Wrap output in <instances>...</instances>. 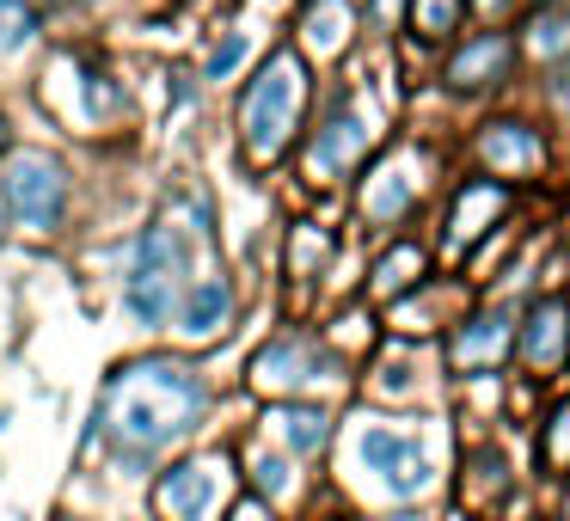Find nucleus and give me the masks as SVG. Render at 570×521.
<instances>
[{"instance_id":"1","label":"nucleus","mask_w":570,"mask_h":521,"mask_svg":"<svg viewBox=\"0 0 570 521\" xmlns=\"http://www.w3.org/2000/svg\"><path fill=\"white\" fill-rule=\"evenodd\" d=\"M203 405H209L203 374L173 356H154V362H136V368H117V381L92 423H111L117 448L129 460H141V454H160L166 442H178L203 417Z\"/></svg>"},{"instance_id":"2","label":"nucleus","mask_w":570,"mask_h":521,"mask_svg":"<svg viewBox=\"0 0 570 521\" xmlns=\"http://www.w3.org/2000/svg\"><path fill=\"white\" fill-rule=\"evenodd\" d=\"M307 111V62L295 50H276L271 62L252 75L246 105H239V148L252 166H276L288 154Z\"/></svg>"},{"instance_id":"3","label":"nucleus","mask_w":570,"mask_h":521,"mask_svg":"<svg viewBox=\"0 0 570 521\" xmlns=\"http://www.w3.org/2000/svg\"><path fill=\"white\" fill-rule=\"evenodd\" d=\"M185 295V239L178 227H148L136 252V276H129V313L141 325H166Z\"/></svg>"},{"instance_id":"4","label":"nucleus","mask_w":570,"mask_h":521,"mask_svg":"<svg viewBox=\"0 0 570 521\" xmlns=\"http://www.w3.org/2000/svg\"><path fill=\"white\" fill-rule=\"evenodd\" d=\"M0 197L31 234H56L62 227V209H68V178L50 154H13L7 173H0Z\"/></svg>"},{"instance_id":"5","label":"nucleus","mask_w":570,"mask_h":521,"mask_svg":"<svg viewBox=\"0 0 570 521\" xmlns=\"http://www.w3.org/2000/svg\"><path fill=\"white\" fill-rule=\"evenodd\" d=\"M356 454H362V466L374 472V484H381L386 497H399V503H411V497L430 491V460H423L417 435L368 423V430L356 435Z\"/></svg>"},{"instance_id":"6","label":"nucleus","mask_w":570,"mask_h":521,"mask_svg":"<svg viewBox=\"0 0 570 521\" xmlns=\"http://www.w3.org/2000/svg\"><path fill=\"white\" fill-rule=\"evenodd\" d=\"M515 337H521L515 313H503V307L472 313V320H460L454 337H448V368L454 374H497L515 356Z\"/></svg>"},{"instance_id":"7","label":"nucleus","mask_w":570,"mask_h":521,"mask_svg":"<svg viewBox=\"0 0 570 521\" xmlns=\"http://www.w3.org/2000/svg\"><path fill=\"white\" fill-rule=\"evenodd\" d=\"M325 374H332V356H325L320 344H307V337H276V344L258 350V362H252V386L258 393H307V386H320Z\"/></svg>"},{"instance_id":"8","label":"nucleus","mask_w":570,"mask_h":521,"mask_svg":"<svg viewBox=\"0 0 570 521\" xmlns=\"http://www.w3.org/2000/svg\"><path fill=\"white\" fill-rule=\"evenodd\" d=\"M222 484H227V460L209 454V460H178L173 472L160 479V515L166 521H209L215 503H222Z\"/></svg>"},{"instance_id":"9","label":"nucleus","mask_w":570,"mask_h":521,"mask_svg":"<svg viewBox=\"0 0 570 521\" xmlns=\"http://www.w3.org/2000/svg\"><path fill=\"white\" fill-rule=\"evenodd\" d=\"M417 190H423V160L411 148H399L362 178V215H368V222H399V215L417 203Z\"/></svg>"},{"instance_id":"10","label":"nucleus","mask_w":570,"mask_h":521,"mask_svg":"<svg viewBox=\"0 0 570 521\" xmlns=\"http://www.w3.org/2000/svg\"><path fill=\"white\" fill-rule=\"evenodd\" d=\"M368 141H374V129L362 124L356 111H344L337 105L332 117H325L320 129H313V148H307V173H313V185H325V178H337V173H350V166L368 154Z\"/></svg>"},{"instance_id":"11","label":"nucleus","mask_w":570,"mask_h":521,"mask_svg":"<svg viewBox=\"0 0 570 521\" xmlns=\"http://www.w3.org/2000/svg\"><path fill=\"white\" fill-rule=\"evenodd\" d=\"M515 350H521V362H528L533 374L564 368V362H570V307H564V301H552V295L533 301L528 320H521Z\"/></svg>"},{"instance_id":"12","label":"nucleus","mask_w":570,"mask_h":521,"mask_svg":"<svg viewBox=\"0 0 570 521\" xmlns=\"http://www.w3.org/2000/svg\"><path fill=\"white\" fill-rule=\"evenodd\" d=\"M503 209H509V185H497V178H466L454 209H448V246L454 252L479 246V239L503 222Z\"/></svg>"},{"instance_id":"13","label":"nucleus","mask_w":570,"mask_h":521,"mask_svg":"<svg viewBox=\"0 0 570 521\" xmlns=\"http://www.w3.org/2000/svg\"><path fill=\"white\" fill-rule=\"evenodd\" d=\"M509 62H515V38L509 31H479L466 38V50L448 62V80L460 92H484V87H503L509 80Z\"/></svg>"},{"instance_id":"14","label":"nucleus","mask_w":570,"mask_h":521,"mask_svg":"<svg viewBox=\"0 0 570 521\" xmlns=\"http://www.w3.org/2000/svg\"><path fill=\"white\" fill-rule=\"evenodd\" d=\"M472 148H479L484 166H497V173H509V178H533L546 166V148L528 124H484Z\"/></svg>"},{"instance_id":"15","label":"nucleus","mask_w":570,"mask_h":521,"mask_svg":"<svg viewBox=\"0 0 570 521\" xmlns=\"http://www.w3.org/2000/svg\"><path fill=\"white\" fill-rule=\"evenodd\" d=\"M227 313H234V288L222 276H203L185 295V337H215L227 325Z\"/></svg>"},{"instance_id":"16","label":"nucleus","mask_w":570,"mask_h":521,"mask_svg":"<svg viewBox=\"0 0 570 521\" xmlns=\"http://www.w3.org/2000/svg\"><path fill=\"white\" fill-rule=\"evenodd\" d=\"M271 430L283 435L295 454H320L325 435H332V417H325L320 405H276L271 411Z\"/></svg>"},{"instance_id":"17","label":"nucleus","mask_w":570,"mask_h":521,"mask_svg":"<svg viewBox=\"0 0 570 521\" xmlns=\"http://www.w3.org/2000/svg\"><path fill=\"white\" fill-rule=\"evenodd\" d=\"M301 38H307L313 56H337L350 43V0H313Z\"/></svg>"},{"instance_id":"18","label":"nucleus","mask_w":570,"mask_h":521,"mask_svg":"<svg viewBox=\"0 0 570 521\" xmlns=\"http://www.w3.org/2000/svg\"><path fill=\"white\" fill-rule=\"evenodd\" d=\"M423 271H430V258H423V246H393L381 264H374V295L381 301H393V295H405L411 283H423Z\"/></svg>"},{"instance_id":"19","label":"nucleus","mask_w":570,"mask_h":521,"mask_svg":"<svg viewBox=\"0 0 570 521\" xmlns=\"http://www.w3.org/2000/svg\"><path fill=\"white\" fill-rule=\"evenodd\" d=\"M460 19H466V0H411V26H417L430 43L454 38Z\"/></svg>"},{"instance_id":"20","label":"nucleus","mask_w":570,"mask_h":521,"mask_svg":"<svg viewBox=\"0 0 570 521\" xmlns=\"http://www.w3.org/2000/svg\"><path fill=\"white\" fill-rule=\"evenodd\" d=\"M540 460L552 472H570V399H558L546 411V435H540Z\"/></svg>"},{"instance_id":"21","label":"nucleus","mask_w":570,"mask_h":521,"mask_svg":"<svg viewBox=\"0 0 570 521\" xmlns=\"http://www.w3.org/2000/svg\"><path fill=\"white\" fill-rule=\"evenodd\" d=\"M528 50H533V56H564V50H570V13H533Z\"/></svg>"},{"instance_id":"22","label":"nucleus","mask_w":570,"mask_h":521,"mask_svg":"<svg viewBox=\"0 0 570 521\" xmlns=\"http://www.w3.org/2000/svg\"><path fill=\"white\" fill-rule=\"evenodd\" d=\"M252 484H258L264 497H283L288 484H295V479H288V460H276V454H252Z\"/></svg>"},{"instance_id":"23","label":"nucleus","mask_w":570,"mask_h":521,"mask_svg":"<svg viewBox=\"0 0 570 521\" xmlns=\"http://www.w3.org/2000/svg\"><path fill=\"white\" fill-rule=\"evenodd\" d=\"M313 258H325V234H313V227H301L295 234V252H288V264H295V276L313 271Z\"/></svg>"},{"instance_id":"24","label":"nucleus","mask_w":570,"mask_h":521,"mask_svg":"<svg viewBox=\"0 0 570 521\" xmlns=\"http://www.w3.org/2000/svg\"><path fill=\"white\" fill-rule=\"evenodd\" d=\"M239 56H246V38H227L222 50L209 56V80H222V75H234L239 68Z\"/></svg>"},{"instance_id":"25","label":"nucleus","mask_w":570,"mask_h":521,"mask_svg":"<svg viewBox=\"0 0 570 521\" xmlns=\"http://www.w3.org/2000/svg\"><path fill=\"white\" fill-rule=\"evenodd\" d=\"M234 521H276V515H271V509L258 503V497H246V503L234 509Z\"/></svg>"},{"instance_id":"26","label":"nucleus","mask_w":570,"mask_h":521,"mask_svg":"<svg viewBox=\"0 0 570 521\" xmlns=\"http://www.w3.org/2000/svg\"><path fill=\"white\" fill-rule=\"evenodd\" d=\"M0 148H7V117H0Z\"/></svg>"},{"instance_id":"27","label":"nucleus","mask_w":570,"mask_h":521,"mask_svg":"<svg viewBox=\"0 0 570 521\" xmlns=\"http://www.w3.org/2000/svg\"><path fill=\"white\" fill-rule=\"evenodd\" d=\"M0 234H7V215H0Z\"/></svg>"},{"instance_id":"28","label":"nucleus","mask_w":570,"mask_h":521,"mask_svg":"<svg viewBox=\"0 0 570 521\" xmlns=\"http://www.w3.org/2000/svg\"><path fill=\"white\" fill-rule=\"evenodd\" d=\"M479 7H497V0H479Z\"/></svg>"}]
</instances>
